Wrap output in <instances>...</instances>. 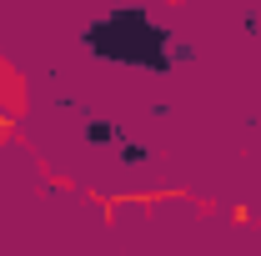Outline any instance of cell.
<instances>
[{"label":"cell","instance_id":"cell-2","mask_svg":"<svg viewBox=\"0 0 261 256\" xmlns=\"http://www.w3.org/2000/svg\"><path fill=\"white\" fill-rule=\"evenodd\" d=\"M86 141H126V136H121V126H111V121H91L86 126Z\"/></svg>","mask_w":261,"mask_h":256},{"label":"cell","instance_id":"cell-1","mask_svg":"<svg viewBox=\"0 0 261 256\" xmlns=\"http://www.w3.org/2000/svg\"><path fill=\"white\" fill-rule=\"evenodd\" d=\"M86 45L111 56V61H136V65H151V70H171V40L156 20H146V10L136 5H121L116 15H106L100 25H91Z\"/></svg>","mask_w":261,"mask_h":256}]
</instances>
